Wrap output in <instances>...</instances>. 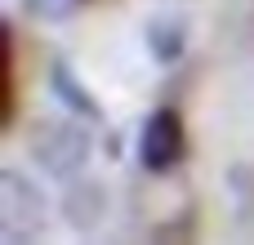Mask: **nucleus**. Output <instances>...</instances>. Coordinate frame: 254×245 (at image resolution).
<instances>
[{
    "instance_id": "1",
    "label": "nucleus",
    "mask_w": 254,
    "mask_h": 245,
    "mask_svg": "<svg viewBox=\"0 0 254 245\" xmlns=\"http://www.w3.org/2000/svg\"><path fill=\"white\" fill-rule=\"evenodd\" d=\"M31 156L45 174L54 179H67V174H80L85 161H89V134L85 125L76 121H40L31 129Z\"/></svg>"
},
{
    "instance_id": "2",
    "label": "nucleus",
    "mask_w": 254,
    "mask_h": 245,
    "mask_svg": "<svg viewBox=\"0 0 254 245\" xmlns=\"http://www.w3.org/2000/svg\"><path fill=\"white\" fill-rule=\"evenodd\" d=\"M45 228V196L18 170H0V232L27 241Z\"/></svg>"
},
{
    "instance_id": "3",
    "label": "nucleus",
    "mask_w": 254,
    "mask_h": 245,
    "mask_svg": "<svg viewBox=\"0 0 254 245\" xmlns=\"http://www.w3.org/2000/svg\"><path fill=\"white\" fill-rule=\"evenodd\" d=\"M183 152H188V134H183L179 112H170V107L152 112L147 125H143V138H138V161L152 174H165L183 161Z\"/></svg>"
},
{
    "instance_id": "4",
    "label": "nucleus",
    "mask_w": 254,
    "mask_h": 245,
    "mask_svg": "<svg viewBox=\"0 0 254 245\" xmlns=\"http://www.w3.org/2000/svg\"><path fill=\"white\" fill-rule=\"evenodd\" d=\"M54 89H58V94L67 98V107H76L80 116H89V121L98 116V107H94V94H89V89H80V80H76V76H71L63 62H54Z\"/></svg>"
},
{
    "instance_id": "5",
    "label": "nucleus",
    "mask_w": 254,
    "mask_h": 245,
    "mask_svg": "<svg viewBox=\"0 0 254 245\" xmlns=\"http://www.w3.org/2000/svg\"><path fill=\"white\" fill-rule=\"evenodd\" d=\"M147 45H152V54H156L161 62H174V58L183 54V27L161 18V22L147 27Z\"/></svg>"
},
{
    "instance_id": "6",
    "label": "nucleus",
    "mask_w": 254,
    "mask_h": 245,
    "mask_svg": "<svg viewBox=\"0 0 254 245\" xmlns=\"http://www.w3.org/2000/svg\"><path fill=\"white\" fill-rule=\"evenodd\" d=\"M85 0H27V13L31 18H45V22H63L80 9Z\"/></svg>"
}]
</instances>
